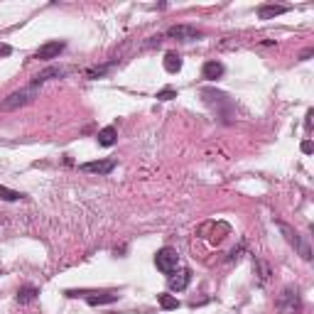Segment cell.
<instances>
[{"mask_svg":"<svg viewBox=\"0 0 314 314\" xmlns=\"http://www.w3.org/2000/svg\"><path fill=\"white\" fill-rule=\"evenodd\" d=\"M37 96H40V89L30 84V86H25V89H20V91H13L8 98L0 101V111H5V113H10V111H20V108L30 106Z\"/></svg>","mask_w":314,"mask_h":314,"instance_id":"obj_1","label":"cell"},{"mask_svg":"<svg viewBox=\"0 0 314 314\" xmlns=\"http://www.w3.org/2000/svg\"><path fill=\"white\" fill-rule=\"evenodd\" d=\"M275 307H277L282 314H299V312H302V297H299V290H297V287H285V290L277 294Z\"/></svg>","mask_w":314,"mask_h":314,"instance_id":"obj_2","label":"cell"},{"mask_svg":"<svg viewBox=\"0 0 314 314\" xmlns=\"http://www.w3.org/2000/svg\"><path fill=\"white\" fill-rule=\"evenodd\" d=\"M277 228H280V233L285 236V241H287V243H290V246H292V248H294V250L302 255V258H304V260H312V248H309V243H307V241H304V238H302V236H299V233H297V231H294L290 224L277 221Z\"/></svg>","mask_w":314,"mask_h":314,"instance_id":"obj_3","label":"cell"},{"mask_svg":"<svg viewBox=\"0 0 314 314\" xmlns=\"http://www.w3.org/2000/svg\"><path fill=\"white\" fill-rule=\"evenodd\" d=\"M155 265H157V270H160V272L172 275V272H177V268H179V253H177L175 248L165 246V248H160V250L155 253Z\"/></svg>","mask_w":314,"mask_h":314,"instance_id":"obj_4","label":"cell"},{"mask_svg":"<svg viewBox=\"0 0 314 314\" xmlns=\"http://www.w3.org/2000/svg\"><path fill=\"white\" fill-rule=\"evenodd\" d=\"M167 37L179 40V42H194V40H202L204 32L199 27H194V25H172L167 30Z\"/></svg>","mask_w":314,"mask_h":314,"instance_id":"obj_5","label":"cell"},{"mask_svg":"<svg viewBox=\"0 0 314 314\" xmlns=\"http://www.w3.org/2000/svg\"><path fill=\"white\" fill-rule=\"evenodd\" d=\"M64 49H67V42H62V40H52V42H45V45L37 49L35 59H45V62H49V59H57Z\"/></svg>","mask_w":314,"mask_h":314,"instance_id":"obj_6","label":"cell"},{"mask_svg":"<svg viewBox=\"0 0 314 314\" xmlns=\"http://www.w3.org/2000/svg\"><path fill=\"white\" fill-rule=\"evenodd\" d=\"M115 170V160H93V162H84L81 165V172H89V175H98V177H106Z\"/></svg>","mask_w":314,"mask_h":314,"instance_id":"obj_7","label":"cell"},{"mask_svg":"<svg viewBox=\"0 0 314 314\" xmlns=\"http://www.w3.org/2000/svg\"><path fill=\"white\" fill-rule=\"evenodd\" d=\"M67 74H69V69H64V67H47V69H42V71L32 79V86H37V89H40V84L52 81V79H64Z\"/></svg>","mask_w":314,"mask_h":314,"instance_id":"obj_8","label":"cell"},{"mask_svg":"<svg viewBox=\"0 0 314 314\" xmlns=\"http://www.w3.org/2000/svg\"><path fill=\"white\" fill-rule=\"evenodd\" d=\"M285 13H290V5L263 3V5L258 8V18H260V20H275V18H280V15H285Z\"/></svg>","mask_w":314,"mask_h":314,"instance_id":"obj_9","label":"cell"},{"mask_svg":"<svg viewBox=\"0 0 314 314\" xmlns=\"http://www.w3.org/2000/svg\"><path fill=\"white\" fill-rule=\"evenodd\" d=\"M118 299H120V294H118V292H89V294H86V302H89L91 307L113 304V302H118Z\"/></svg>","mask_w":314,"mask_h":314,"instance_id":"obj_10","label":"cell"},{"mask_svg":"<svg viewBox=\"0 0 314 314\" xmlns=\"http://www.w3.org/2000/svg\"><path fill=\"white\" fill-rule=\"evenodd\" d=\"M224 64L221 62H216V59H209V62H204V67H202V76L206 79V81H216V79H221L224 76Z\"/></svg>","mask_w":314,"mask_h":314,"instance_id":"obj_11","label":"cell"},{"mask_svg":"<svg viewBox=\"0 0 314 314\" xmlns=\"http://www.w3.org/2000/svg\"><path fill=\"white\" fill-rule=\"evenodd\" d=\"M96 140H98V145H101V147H113V145L118 142V130H115V125H106V128H101V130H98V135H96Z\"/></svg>","mask_w":314,"mask_h":314,"instance_id":"obj_12","label":"cell"},{"mask_svg":"<svg viewBox=\"0 0 314 314\" xmlns=\"http://www.w3.org/2000/svg\"><path fill=\"white\" fill-rule=\"evenodd\" d=\"M189 282H192V270H189V268H184V270H179V272H177V277H170V290L182 292Z\"/></svg>","mask_w":314,"mask_h":314,"instance_id":"obj_13","label":"cell"},{"mask_svg":"<svg viewBox=\"0 0 314 314\" xmlns=\"http://www.w3.org/2000/svg\"><path fill=\"white\" fill-rule=\"evenodd\" d=\"M40 297V287H35V285H22L20 290H18V302L20 304H30V302H35Z\"/></svg>","mask_w":314,"mask_h":314,"instance_id":"obj_14","label":"cell"},{"mask_svg":"<svg viewBox=\"0 0 314 314\" xmlns=\"http://www.w3.org/2000/svg\"><path fill=\"white\" fill-rule=\"evenodd\" d=\"M162 67H165V71H167V74H177V71L182 69V57H179L177 52H167V54H165Z\"/></svg>","mask_w":314,"mask_h":314,"instance_id":"obj_15","label":"cell"},{"mask_svg":"<svg viewBox=\"0 0 314 314\" xmlns=\"http://www.w3.org/2000/svg\"><path fill=\"white\" fill-rule=\"evenodd\" d=\"M118 62L113 59V62H106V64H98V67H91V69H86V79H103L113 67H115Z\"/></svg>","mask_w":314,"mask_h":314,"instance_id":"obj_16","label":"cell"},{"mask_svg":"<svg viewBox=\"0 0 314 314\" xmlns=\"http://www.w3.org/2000/svg\"><path fill=\"white\" fill-rule=\"evenodd\" d=\"M253 268H255V275H258V280L265 285V282L270 280V275H272L270 265H268L265 260H260V258H253Z\"/></svg>","mask_w":314,"mask_h":314,"instance_id":"obj_17","label":"cell"},{"mask_svg":"<svg viewBox=\"0 0 314 314\" xmlns=\"http://www.w3.org/2000/svg\"><path fill=\"white\" fill-rule=\"evenodd\" d=\"M157 304H160L165 312L179 309V299H177V297H172V294H157Z\"/></svg>","mask_w":314,"mask_h":314,"instance_id":"obj_18","label":"cell"},{"mask_svg":"<svg viewBox=\"0 0 314 314\" xmlns=\"http://www.w3.org/2000/svg\"><path fill=\"white\" fill-rule=\"evenodd\" d=\"M0 199H3V202H20V199H25V194L15 192V189H10L5 184H0Z\"/></svg>","mask_w":314,"mask_h":314,"instance_id":"obj_19","label":"cell"},{"mask_svg":"<svg viewBox=\"0 0 314 314\" xmlns=\"http://www.w3.org/2000/svg\"><path fill=\"white\" fill-rule=\"evenodd\" d=\"M157 101H172V98H177V89H172V86H165V89H160L157 91V96H155Z\"/></svg>","mask_w":314,"mask_h":314,"instance_id":"obj_20","label":"cell"},{"mask_svg":"<svg viewBox=\"0 0 314 314\" xmlns=\"http://www.w3.org/2000/svg\"><path fill=\"white\" fill-rule=\"evenodd\" d=\"M312 118H314V111L309 108V111H307V115H304V130H307V133L312 130Z\"/></svg>","mask_w":314,"mask_h":314,"instance_id":"obj_21","label":"cell"},{"mask_svg":"<svg viewBox=\"0 0 314 314\" xmlns=\"http://www.w3.org/2000/svg\"><path fill=\"white\" fill-rule=\"evenodd\" d=\"M13 54V47L5 45V42H0V57H10Z\"/></svg>","mask_w":314,"mask_h":314,"instance_id":"obj_22","label":"cell"},{"mask_svg":"<svg viewBox=\"0 0 314 314\" xmlns=\"http://www.w3.org/2000/svg\"><path fill=\"white\" fill-rule=\"evenodd\" d=\"M241 253H243V243H241L238 248H233V250H231V255H228V260H231V263H233V260H238V258H241Z\"/></svg>","mask_w":314,"mask_h":314,"instance_id":"obj_23","label":"cell"},{"mask_svg":"<svg viewBox=\"0 0 314 314\" xmlns=\"http://www.w3.org/2000/svg\"><path fill=\"white\" fill-rule=\"evenodd\" d=\"M312 150H314V145H312L309 140H304V142H302V152H304V155H312Z\"/></svg>","mask_w":314,"mask_h":314,"instance_id":"obj_24","label":"cell"},{"mask_svg":"<svg viewBox=\"0 0 314 314\" xmlns=\"http://www.w3.org/2000/svg\"><path fill=\"white\" fill-rule=\"evenodd\" d=\"M160 42H162V37H160V35H157V37H150V40H147V47H157Z\"/></svg>","mask_w":314,"mask_h":314,"instance_id":"obj_25","label":"cell"},{"mask_svg":"<svg viewBox=\"0 0 314 314\" xmlns=\"http://www.w3.org/2000/svg\"><path fill=\"white\" fill-rule=\"evenodd\" d=\"M312 54H314V49H304V52L299 54V62H307V59H309Z\"/></svg>","mask_w":314,"mask_h":314,"instance_id":"obj_26","label":"cell"}]
</instances>
